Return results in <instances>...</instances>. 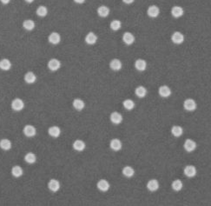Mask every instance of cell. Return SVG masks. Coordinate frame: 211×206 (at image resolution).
Returning a JSON list of instances; mask_svg holds the SVG:
<instances>
[{
	"instance_id": "cell-18",
	"label": "cell",
	"mask_w": 211,
	"mask_h": 206,
	"mask_svg": "<svg viewBox=\"0 0 211 206\" xmlns=\"http://www.w3.org/2000/svg\"><path fill=\"white\" fill-rule=\"evenodd\" d=\"M147 188L150 191H156L159 188V182L156 179H151L147 184Z\"/></svg>"
},
{
	"instance_id": "cell-41",
	"label": "cell",
	"mask_w": 211,
	"mask_h": 206,
	"mask_svg": "<svg viewBox=\"0 0 211 206\" xmlns=\"http://www.w3.org/2000/svg\"><path fill=\"white\" fill-rule=\"evenodd\" d=\"M26 3H28V4H31L32 2H33L34 0H25Z\"/></svg>"
},
{
	"instance_id": "cell-38",
	"label": "cell",
	"mask_w": 211,
	"mask_h": 206,
	"mask_svg": "<svg viewBox=\"0 0 211 206\" xmlns=\"http://www.w3.org/2000/svg\"><path fill=\"white\" fill-rule=\"evenodd\" d=\"M134 1H135V0H122V2H123L124 4H132V3H133Z\"/></svg>"
},
{
	"instance_id": "cell-35",
	"label": "cell",
	"mask_w": 211,
	"mask_h": 206,
	"mask_svg": "<svg viewBox=\"0 0 211 206\" xmlns=\"http://www.w3.org/2000/svg\"><path fill=\"white\" fill-rule=\"evenodd\" d=\"M183 187V185H182V182H181L180 179H176L175 181H173L172 183V189L176 191H179L181 190Z\"/></svg>"
},
{
	"instance_id": "cell-14",
	"label": "cell",
	"mask_w": 211,
	"mask_h": 206,
	"mask_svg": "<svg viewBox=\"0 0 211 206\" xmlns=\"http://www.w3.org/2000/svg\"><path fill=\"white\" fill-rule=\"evenodd\" d=\"M147 63L144 59H137L135 62V68L139 72H144L146 70Z\"/></svg>"
},
{
	"instance_id": "cell-16",
	"label": "cell",
	"mask_w": 211,
	"mask_h": 206,
	"mask_svg": "<svg viewBox=\"0 0 211 206\" xmlns=\"http://www.w3.org/2000/svg\"><path fill=\"white\" fill-rule=\"evenodd\" d=\"M122 142L117 138L112 139V140L110 141V148H111L113 151H115V152H118V151H120V150L122 149Z\"/></svg>"
},
{
	"instance_id": "cell-39",
	"label": "cell",
	"mask_w": 211,
	"mask_h": 206,
	"mask_svg": "<svg viewBox=\"0 0 211 206\" xmlns=\"http://www.w3.org/2000/svg\"><path fill=\"white\" fill-rule=\"evenodd\" d=\"M0 2L3 4H8L11 2V0H0Z\"/></svg>"
},
{
	"instance_id": "cell-1",
	"label": "cell",
	"mask_w": 211,
	"mask_h": 206,
	"mask_svg": "<svg viewBox=\"0 0 211 206\" xmlns=\"http://www.w3.org/2000/svg\"><path fill=\"white\" fill-rule=\"evenodd\" d=\"M24 107H25V103L20 98H15L11 102V108L15 111H20L24 109Z\"/></svg>"
},
{
	"instance_id": "cell-34",
	"label": "cell",
	"mask_w": 211,
	"mask_h": 206,
	"mask_svg": "<svg viewBox=\"0 0 211 206\" xmlns=\"http://www.w3.org/2000/svg\"><path fill=\"white\" fill-rule=\"evenodd\" d=\"M135 93L138 97H144L147 94V90H146V88H144V86H138L137 88L135 89Z\"/></svg>"
},
{
	"instance_id": "cell-36",
	"label": "cell",
	"mask_w": 211,
	"mask_h": 206,
	"mask_svg": "<svg viewBox=\"0 0 211 206\" xmlns=\"http://www.w3.org/2000/svg\"><path fill=\"white\" fill-rule=\"evenodd\" d=\"M123 106H124V108L126 110H131L134 109V107H135V103H134V101L131 100V99H126V100L123 101Z\"/></svg>"
},
{
	"instance_id": "cell-5",
	"label": "cell",
	"mask_w": 211,
	"mask_h": 206,
	"mask_svg": "<svg viewBox=\"0 0 211 206\" xmlns=\"http://www.w3.org/2000/svg\"><path fill=\"white\" fill-rule=\"evenodd\" d=\"M183 147L185 149L186 152H192L193 151L195 150V148H196V143H195V142L193 141L192 139H186L185 142H184V144H183Z\"/></svg>"
},
{
	"instance_id": "cell-31",
	"label": "cell",
	"mask_w": 211,
	"mask_h": 206,
	"mask_svg": "<svg viewBox=\"0 0 211 206\" xmlns=\"http://www.w3.org/2000/svg\"><path fill=\"white\" fill-rule=\"evenodd\" d=\"M23 27L27 30H32L35 28V22L31 19L25 20L23 23Z\"/></svg>"
},
{
	"instance_id": "cell-22",
	"label": "cell",
	"mask_w": 211,
	"mask_h": 206,
	"mask_svg": "<svg viewBox=\"0 0 211 206\" xmlns=\"http://www.w3.org/2000/svg\"><path fill=\"white\" fill-rule=\"evenodd\" d=\"M110 67L113 70V71H119L121 70L122 67V62L119 59H115L113 60H111V62L110 63Z\"/></svg>"
},
{
	"instance_id": "cell-11",
	"label": "cell",
	"mask_w": 211,
	"mask_h": 206,
	"mask_svg": "<svg viewBox=\"0 0 211 206\" xmlns=\"http://www.w3.org/2000/svg\"><path fill=\"white\" fill-rule=\"evenodd\" d=\"M183 171L188 177H193L196 175V169L193 165H187Z\"/></svg>"
},
{
	"instance_id": "cell-6",
	"label": "cell",
	"mask_w": 211,
	"mask_h": 206,
	"mask_svg": "<svg viewBox=\"0 0 211 206\" xmlns=\"http://www.w3.org/2000/svg\"><path fill=\"white\" fill-rule=\"evenodd\" d=\"M37 133V130H36V128L33 126V125H30V124H27L24 127V134L25 135L26 137L28 138H32Z\"/></svg>"
},
{
	"instance_id": "cell-10",
	"label": "cell",
	"mask_w": 211,
	"mask_h": 206,
	"mask_svg": "<svg viewBox=\"0 0 211 206\" xmlns=\"http://www.w3.org/2000/svg\"><path fill=\"white\" fill-rule=\"evenodd\" d=\"M183 14H184V11H183V9L181 8V6L176 5V6H173L172 9H171V15L174 17H176V18L181 17Z\"/></svg>"
},
{
	"instance_id": "cell-17",
	"label": "cell",
	"mask_w": 211,
	"mask_h": 206,
	"mask_svg": "<svg viewBox=\"0 0 211 206\" xmlns=\"http://www.w3.org/2000/svg\"><path fill=\"white\" fill-rule=\"evenodd\" d=\"M97 188L101 191H107L108 190L110 189V184L105 179H101L97 183Z\"/></svg>"
},
{
	"instance_id": "cell-26",
	"label": "cell",
	"mask_w": 211,
	"mask_h": 206,
	"mask_svg": "<svg viewBox=\"0 0 211 206\" xmlns=\"http://www.w3.org/2000/svg\"><path fill=\"white\" fill-rule=\"evenodd\" d=\"M37 80V77L34 74L33 72H29L25 75V81L27 84H33Z\"/></svg>"
},
{
	"instance_id": "cell-30",
	"label": "cell",
	"mask_w": 211,
	"mask_h": 206,
	"mask_svg": "<svg viewBox=\"0 0 211 206\" xmlns=\"http://www.w3.org/2000/svg\"><path fill=\"white\" fill-rule=\"evenodd\" d=\"M85 102L79 99V98H76L73 101V107L77 110H82L85 108Z\"/></svg>"
},
{
	"instance_id": "cell-15",
	"label": "cell",
	"mask_w": 211,
	"mask_h": 206,
	"mask_svg": "<svg viewBox=\"0 0 211 206\" xmlns=\"http://www.w3.org/2000/svg\"><path fill=\"white\" fill-rule=\"evenodd\" d=\"M158 92L160 94L161 97H168L171 95V90H170V88H169V86H167V85H163V86H161L160 88H159Z\"/></svg>"
},
{
	"instance_id": "cell-25",
	"label": "cell",
	"mask_w": 211,
	"mask_h": 206,
	"mask_svg": "<svg viewBox=\"0 0 211 206\" xmlns=\"http://www.w3.org/2000/svg\"><path fill=\"white\" fill-rule=\"evenodd\" d=\"M0 148L4 151H9L11 148V142L7 138L0 140Z\"/></svg>"
},
{
	"instance_id": "cell-4",
	"label": "cell",
	"mask_w": 211,
	"mask_h": 206,
	"mask_svg": "<svg viewBox=\"0 0 211 206\" xmlns=\"http://www.w3.org/2000/svg\"><path fill=\"white\" fill-rule=\"evenodd\" d=\"M61 67V63L58 59H51L49 62H48V68L52 71V72H56Z\"/></svg>"
},
{
	"instance_id": "cell-27",
	"label": "cell",
	"mask_w": 211,
	"mask_h": 206,
	"mask_svg": "<svg viewBox=\"0 0 211 206\" xmlns=\"http://www.w3.org/2000/svg\"><path fill=\"white\" fill-rule=\"evenodd\" d=\"M23 173H24V171L19 165H15L11 169V174H12L13 177H20L23 175Z\"/></svg>"
},
{
	"instance_id": "cell-3",
	"label": "cell",
	"mask_w": 211,
	"mask_h": 206,
	"mask_svg": "<svg viewBox=\"0 0 211 206\" xmlns=\"http://www.w3.org/2000/svg\"><path fill=\"white\" fill-rule=\"evenodd\" d=\"M183 107L186 110H189V111H193L195 110L196 109V103L195 102L194 99H191V98H188L186 99L184 103H183Z\"/></svg>"
},
{
	"instance_id": "cell-13",
	"label": "cell",
	"mask_w": 211,
	"mask_h": 206,
	"mask_svg": "<svg viewBox=\"0 0 211 206\" xmlns=\"http://www.w3.org/2000/svg\"><path fill=\"white\" fill-rule=\"evenodd\" d=\"M49 42L52 44H58L61 41V36L57 32H52L49 36Z\"/></svg>"
},
{
	"instance_id": "cell-33",
	"label": "cell",
	"mask_w": 211,
	"mask_h": 206,
	"mask_svg": "<svg viewBox=\"0 0 211 206\" xmlns=\"http://www.w3.org/2000/svg\"><path fill=\"white\" fill-rule=\"evenodd\" d=\"M37 14H38V17H45L47 14H48V9H47L46 6H44V5L38 6V9H37Z\"/></svg>"
},
{
	"instance_id": "cell-20",
	"label": "cell",
	"mask_w": 211,
	"mask_h": 206,
	"mask_svg": "<svg viewBox=\"0 0 211 206\" xmlns=\"http://www.w3.org/2000/svg\"><path fill=\"white\" fill-rule=\"evenodd\" d=\"M97 13L101 17H108V15L110 14V9L105 5H101L97 9Z\"/></svg>"
},
{
	"instance_id": "cell-9",
	"label": "cell",
	"mask_w": 211,
	"mask_h": 206,
	"mask_svg": "<svg viewBox=\"0 0 211 206\" xmlns=\"http://www.w3.org/2000/svg\"><path fill=\"white\" fill-rule=\"evenodd\" d=\"M148 16L150 17H156L160 13V9L156 5H150L147 11Z\"/></svg>"
},
{
	"instance_id": "cell-32",
	"label": "cell",
	"mask_w": 211,
	"mask_h": 206,
	"mask_svg": "<svg viewBox=\"0 0 211 206\" xmlns=\"http://www.w3.org/2000/svg\"><path fill=\"white\" fill-rule=\"evenodd\" d=\"M25 160L26 163H28V164H34L36 162V160H37V157L32 152H28L25 156Z\"/></svg>"
},
{
	"instance_id": "cell-23",
	"label": "cell",
	"mask_w": 211,
	"mask_h": 206,
	"mask_svg": "<svg viewBox=\"0 0 211 206\" xmlns=\"http://www.w3.org/2000/svg\"><path fill=\"white\" fill-rule=\"evenodd\" d=\"M11 68V63L7 59H3L0 60V69L3 71H9Z\"/></svg>"
},
{
	"instance_id": "cell-40",
	"label": "cell",
	"mask_w": 211,
	"mask_h": 206,
	"mask_svg": "<svg viewBox=\"0 0 211 206\" xmlns=\"http://www.w3.org/2000/svg\"><path fill=\"white\" fill-rule=\"evenodd\" d=\"M74 2L76 3V4H84V3L85 2V0H74Z\"/></svg>"
},
{
	"instance_id": "cell-28",
	"label": "cell",
	"mask_w": 211,
	"mask_h": 206,
	"mask_svg": "<svg viewBox=\"0 0 211 206\" xmlns=\"http://www.w3.org/2000/svg\"><path fill=\"white\" fill-rule=\"evenodd\" d=\"M122 174L127 177H133L134 174H135V170L131 166H125L124 168L122 169Z\"/></svg>"
},
{
	"instance_id": "cell-8",
	"label": "cell",
	"mask_w": 211,
	"mask_h": 206,
	"mask_svg": "<svg viewBox=\"0 0 211 206\" xmlns=\"http://www.w3.org/2000/svg\"><path fill=\"white\" fill-rule=\"evenodd\" d=\"M122 41L124 42V44H126L127 45H131L135 42V37L131 32H125L122 35Z\"/></svg>"
},
{
	"instance_id": "cell-29",
	"label": "cell",
	"mask_w": 211,
	"mask_h": 206,
	"mask_svg": "<svg viewBox=\"0 0 211 206\" xmlns=\"http://www.w3.org/2000/svg\"><path fill=\"white\" fill-rule=\"evenodd\" d=\"M171 133H172V135H173L174 137H176V138L181 137V135H182V133H183V129H182L181 126L175 125V126L172 127V129H171Z\"/></svg>"
},
{
	"instance_id": "cell-24",
	"label": "cell",
	"mask_w": 211,
	"mask_h": 206,
	"mask_svg": "<svg viewBox=\"0 0 211 206\" xmlns=\"http://www.w3.org/2000/svg\"><path fill=\"white\" fill-rule=\"evenodd\" d=\"M85 143L82 140H76L73 143V148L76 152H83L85 149Z\"/></svg>"
},
{
	"instance_id": "cell-7",
	"label": "cell",
	"mask_w": 211,
	"mask_h": 206,
	"mask_svg": "<svg viewBox=\"0 0 211 206\" xmlns=\"http://www.w3.org/2000/svg\"><path fill=\"white\" fill-rule=\"evenodd\" d=\"M48 187L50 190H51L52 192H57L58 191V190L60 189V183L59 181L57 179H51L48 183Z\"/></svg>"
},
{
	"instance_id": "cell-21",
	"label": "cell",
	"mask_w": 211,
	"mask_h": 206,
	"mask_svg": "<svg viewBox=\"0 0 211 206\" xmlns=\"http://www.w3.org/2000/svg\"><path fill=\"white\" fill-rule=\"evenodd\" d=\"M97 41V37L96 34L94 32H89V33L86 35L85 37V42L87 43L88 44H96V42Z\"/></svg>"
},
{
	"instance_id": "cell-37",
	"label": "cell",
	"mask_w": 211,
	"mask_h": 206,
	"mask_svg": "<svg viewBox=\"0 0 211 206\" xmlns=\"http://www.w3.org/2000/svg\"><path fill=\"white\" fill-rule=\"evenodd\" d=\"M122 27V23L120 20H113L110 23V28L113 30H118Z\"/></svg>"
},
{
	"instance_id": "cell-19",
	"label": "cell",
	"mask_w": 211,
	"mask_h": 206,
	"mask_svg": "<svg viewBox=\"0 0 211 206\" xmlns=\"http://www.w3.org/2000/svg\"><path fill=\"white\" fill-rule=\"evenodd\" d=\"M48 133L52 138H58L61 134V129L57 126H51L49 128Z\"/></svg>"
},
{
	"instance_id": "cell-2",
	"label": "cell",
	"mask_w": 211,
	"mask_h": 206,
	"mask_svg": "<svg viewBox=\"0 0 211 206\" xmlns=\"http://www.w3.org/2000/svg\"><path fill=\"white\" fill-rule=\"evenodd\" d=\"M171 40L174 44H181L182 43L184 42V36L183 34L179 32V31H176L172 34L171 36Z\"/></svg>"
},
{
	"instance_id": "cell-12",
	"label": "cell",
	"mask_w": 211,
	"mask_h": 206,
	"mask_svg": "<svg viewBox=\"0 0 211 206\" xmlns=\"http://www.w3.org/2000/svg\"><path fill=\"white\" fill-rule=\"evenodd\" d=\"M110 121L114 124H119L122 121V116L119 112L114 111L110 115Z\"/></svg>"
}]
</instances>
